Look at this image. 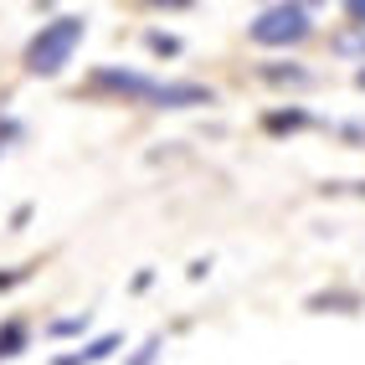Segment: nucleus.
Masks as SVG:
<instances>
[{
  "label": "nucleus",
  "mask_w": 365,
  "mask_h": 365,
  "mask_svg": "<svg viewBox=\"0 0 365 365\" xmlns=\"http://www.w3.org/2000/svg\"><path fill=\"white\" fill-rule=\"evenodd\" d=\"M83 36H88L83 16H52V21H41V31L26 41L21 62H26L31 78H57V72L72 62V52L83 46Z\"/></svg>",
  "instance_id": "obj_1"
},
{
  "label": "nucleus",
  "mask_w": 365,
  "mask_h": 365,
  "mask_svg": "<svg viewBox=\"0 0 365 365\" xmlns=\"http://www.w3.org/2000/svg\"><path fill=\"white\" fill-rule=\"evenodd\" d=\"M314 31L309 6H267L257 11V21H247V41L252 46H299Z\"/></svg>",
  "instance_id": "obj_2"
},
{
  "label": "nucleus",
  "mask_w": 365,
  "mask_h": 365,
  "mask_svg": "<svg viewBox=\"0 0 365 365\" xmlns=\"http://www.w3.org/2000/svg\"><path fill=\"white\" fill-rule=\"evenodd\" d=\"M88 83L98 93H118V98H129V103H155V93H160V78H150V72H129V67H98Z\"/></svg>",
  "instance_id": "obj_3"
},
{
  "label": "nucleus",
  "mask_w": 365,
  "mask_h": 365,
  "mask_svg": "<svg viewBox=\"0 0 365 365\" xmlns=\"http://www.w3.org/2000/svg\"><path fill=\"white\" fill-rule=\"evenodd\" d=\"M118 345H124V334H98V339H88L83 350H72V355H57V365H98V360H108Z\"/></svg>",
  "instance_id": "obj_4"
},
{
  "label": "nucleus",
  "mask_w": 365,
  "mask_h": 365,
  "mask_svg": "<svg viewBox=\"0 0 365 365\" xmlns=\"http://www.w3.org/2000/svg\"><path fill=\"white\" fill-rule=\"evenodd\" d=\"M26 345H31V324L26 319H6V324H0V360L26 355Z\"/></svg>",
  "instance_id": "obj_5"
},
{
  "label": "nucleus",
  "mask_w": 365,
  "mask_h": 365,
  "mask_svg": "<svg viewBox=\"0 0 365 365\" xmlns=\"http://www.w3.org/2000/svg\"><path fill=\"white\" fill-rule=\"evenodd\" d=\"M314 124V113H304V108H273L262 118V129L267 134H299V129H309Z\"/></svg>",
  "instance_id": "obj_6"
},
{
  "label": "nucleus",
  "mask_w": 365,
  "mask_h": 365,
  "mask_svg": "<svg viewBox=\"0 0 365 365\" xmlns=\"http://www.w3.org/2000/svg\"><path fill=\"white\" fill-rule=\"evenodd\" d=\"M262 78H267V83H278V88H283V83L309 88V83H314V72H309V67H262Z\"/></svg>",
  "instance_id": "obj_7"
},
{
  "label": "nucleus",
  "mask_w": 365,
  "mask_h": 365,
  "mask_svg": "<svg viewBox=\"0 0 365 365\" xmlns=\"http://www.w3.org/2000/svg\"><path fill=\"white\" fill-rule=\"evenodd\" d=\"M93 324V314L83 309V314H72V319H57V324H46V334H52V339H72V334H83Z\"/></svg>",
  "instance_id": "obj_8"
},
{
  "label": "nucleus",
  "mask_w": 365,
  "mask_h": 365,
  "mask_svg": "<svg viewBox=\"0 0 365 365\" xmlns=\"http://www.w3.org/2000/svg\"><path fill=\"white\" fill-rule=\"evenodd\" d=\"M144 46L155 57H180V36H170V31H144Z\"/></svg>",
  "instance_id": "obj_9"
},
{
  "label": "nucleus",
  "mask_w": 365,
  "mask_h": 365,
  "mask_svg": "<svg viewBox=\"0 0 365 365\" xmlns=\"http://www.w3.org/2000/svg\"><path fill=\"white\" fill-rule=\"evenodd\" d=\"M160 350H165V339H160V334H150V339H144V345L129 355V365H155V360H160Z\"/></svg>",
  "instance_id": "obj_10"
},
{
  "label": "nucleus",
  "mask_w": 365,
  "mask_h": 365,
  "mask_svg": "<svg viewBox=\"0 0 365 365\" xmlns=\"http://www.w3.org/2000/svg\"><path fill=\"white\" fill-rule=\"evenodd\" d=\"M21 134H26V129H21V118H11V113H0V155H6L11 144H21Z\"/></svg>",
  "instance_id": "obj_11"
},
{
  "label": "nucleus",
  "mask_w": 365,
  "mask_h": 365,
  "mask_svg": "<svg viewBox=\"0 0 365 365\" xmlns=\"http://www.w3.org/2000/svg\"><path fill=\"white\" fill-rule=\"evenodd\" d=\"M334 52H345V57H365V36H334Z\"/></svg>",
  "instance_id": "obj_12"
},
{
  "label": "nucleus",
  "mask_w": 365,
  "mask_h": 365,
  "mask_svg": "<svg viewBox=\"0 0 365 365\" xmlns=\"http://www.w3.org/2000/svg\"><path fill=\"white\" fill-rule=\"evenodd\" d=\"M339 139H350V144H365V118H350V124H339Z\"/></svg>",
  "instance_id": "obj_13"
},
{
  "label": "nucleus",
  "mask_w": 365,
  "mask_h": 365,
  "mask_svg": "<svg viewBox=\"0 0 365 365\" xmlns=\"http://www.w3.org/2000/svg\"><path fill=\"white\" fill-rule=\"evenodd\" d=\"M31 278V267H11V273H0V288H16V283H26Z\"/></svg>",
  "instance_id": "obj_14"
},
{
  "label": "nucleus",
  "mask_w": 365,
  "mask_h": 365,
  "mask_svg": "<svg viewBox=\"0 0 365 365\" xmlns=\"http://www.w3.org/2000/svg\"><path fill=\"white\" fill-rule=\"evenodd\" d=\"M345 16H350V26H360V31H365V0H350Z\"/></svg>",
  "instance_id": "obj_15"
},
{
  "label": "nucleus",
  "mask_w": 365,
  "mask_h": 365,
  "mask_svg": "<svg viewBox=\"0 0 365 365\" xmlns=\"http://www.w3.org/2000/svg\"><path fill=\"white\" fill-rule=\"evenodd\" d=\"M324 190H350V196H365V180H334V185H324Z\"/></svg>",
  "instance_id": "obj_16"
},
{
  "label": "nucleus",
  "mask_w": 365,
  "mask_h": 365,
  "mask_svg": "<svg viewBox=\"0 0 365 365\" xmlns=\"http://www.w3.org/2000/svg\"><path fill=\"white\" fill-rule=\"evenodd\" d=\"M206 273H211V257H196V262L185 267V278H206Z\"/></svg>",
  "instance_id": "obj_17"
},
{
  "label": "nucleus",
  "mask_w": 365,
  "mask_h": 365,
  "mask_svg": "<svg viewBox=\"0 0 365 365\" xmlns=\"http://www.w3.org/2000/svg\"><path fill=\"white\" fill-rule=\"evenodd\" d=\"M355 88H365V67H360V72H355Z\"/></svg>",
  "instance_id": "obj_18"
}]
</instances>
